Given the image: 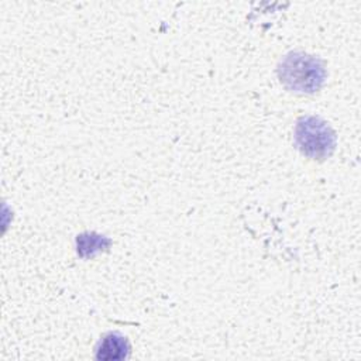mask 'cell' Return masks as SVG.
<instances>
[{"label":"cell","instance_id":"2","mask_svg":"<svg viewBox=\"0 0 361 361\" xmlns=\"http://www.w3.org/2000/svg\"><path fill=\"white\" fill-rule=\"evenodd\" d=\"M295 144L303 155L312 159H324L336 148V134L323 118L302 116L295 126Z\"/></svg>","mask_w":361,"mask_h":361},{"label":"cell","instance_id":"1","mask_svg":"<svg viewBox=\"0 0 361 361\" xmlns=\"http://www.w3.org/2000/svg\"><path fill=\"white\" fill-rule=\"evenodd\" d=\"M278 76L292 92L314 93L322 87L326 71L319 58L305 52H290L279 62Z\"/></svg>","mask_w":361,"mask_h":361},{"label":"cell","instance_id":"3","mask_svg":"<svg viewBox=\"0 0 361 361\" xmlns=\"http://www.w3.org/2000/svg\"><path fill=\"white\" fill-rule=\"evenodd\" d=\"M130 354V344L120 333L106 334L96 347V358L102 361L124 360Z\"/></svg>","mask_w":361,"mask_h":361},{"label":"cell","instance_id":"4","mask_svg":"<svg viewBox=\"0 0 361 361\" xmlns=\"http://www.w3.org/2000/svg\"><path fill=\"white\" fill-rule=\"evenodd\" d=\"M76 244H78V254L80 257H92L96 252L106 250L110 244V240L94 233H83L78 235Z\"/></svg>","mask_w":361,"mask_h":361}]
</instances>
